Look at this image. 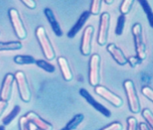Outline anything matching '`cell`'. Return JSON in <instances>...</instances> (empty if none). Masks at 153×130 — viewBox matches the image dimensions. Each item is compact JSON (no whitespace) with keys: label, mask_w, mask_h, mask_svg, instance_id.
<instances>
[{"label":"cell","mask_w":153,"mask_h":130,"mask_svg":"<svg viewBox=\"0 0 153 130\" xmlns=\"http://www.w3.org/2000/svg\"><path fill=\"white\" fill-rule=\"evenodd\" d=\"M35 35L45 58L48 60H53L56 57V53L48 39L45 28L43 26H39L35 30Z\"/></svg>","instance_id":"cell-1"},{"label":"cell","mask_w":153,"mask_h":130,"mask_svg":"<svg viewBox=\"0 0 153 130\" xmlns=\"http://www.w3.org/2000/svg\"><path fill=\"white\" fill-rule=\"evenodd\" d=\"M30 124H34L39 130H53V126L50 123L43 120L42 118L34 112H30L25 115Z\"/></svg>","instance_id":"cell-12"},{"label":"cell","mask_w":153,"mask_h":130,"mask_svg":"<svg viewBox=\"0 0 153 130\" xmlns=\"http://www.w3.org/2000/svg\"><path fill=\"white\" fill-rule=\"evenodd\" d=\"M137 128L139 130H151L147 125V124H145V123H140L137 125Z\"/></svg>","instance_id":"cell-34"},{"label":"cell","mask_w":153,"mask_h":130,"mask_svg":"<svg viewBox=\"0 0 153 130\" xmlns=\"http://www.w3.org/2000/svg\"><path fill=\"white\" fill-rule=\"evenodd\" d=\"M142 93L147 99H149L151 102H153V91L151 87L147 86V85L143 87L142 88Z\"/></svg>","instance_id":"cell-29"},{"label":"cell","mask_w":153,"mask_h":130,"mask_svg":"<svg viewBox=\"0 0 153 130\" xmlns=\"http://www.w3.org/2000/svg\"><path fill=\"white\" fill-rule=\"evenodd\" d=\"M21 42H0V51L3 50H16L22 48Z\"/></svg>","instance_id":"cell-17"},{"label":"cell","mask_w":153,"mask_h":130,"mask_svg":"<svg viewBox=\"0 0 153 130\" xmlns=\"http://www.w3.org/2000/svg\"><path fill=\"white\" fill-rule=\"evenodd\" d=\"M106 50H108V52L111 54V56H112L113 59H115V61L118 64L123 66L127 64V58L125 57L121 50L116 47L115 44H109L106 47Z\"/></svg>","instance_id":"cell-13"},{"label":"cell","mask_w":153,"mask_h":130,"mask_svg":"<svg viewBox=\"0 0 153 130\" xmlns=\"http://www.w3.org/2000/svg\"><path fill=\"white\" fill-rule=\"evenodd\" d=\"M7 102L0 99V117H1L3 112L5 111V109L7 108Z\"/></svg>","instance_id":"cell-33"},{"label":"cell","mask_w":153,"mask_h":130,"mask_svg":"<svg viewBox=\"0 0 153 130\" xmlns=\"http://www.w3.org/2000/svg\"><path fill=\"white\" fill-rule=\"evenodd\" d=\"M104 2H105V3L107 4V5H109V4H112V3H114V1H113V0H105Z\"/></svg>","instance_id":"cell-35"},{"label":"cell","mask_w":153,"mask_h":130,"mask_svg":"<svg viewBox=\"0 0 153 130\" xmlns=\"http://www.w3.org/2000/svg\"><path fill=\"white\" fill-rule=\"evenodd\" d=\"M57 63L59 65L60 70L62 72V74L64 78V80L66 81H71L73 79V74L71 70V68L69 66V63L67 59L65 57L61 56L57 59Z\"/></svg>","instance_id":"cell-16"},{"label":"cell","mask_w":153,"mask_h":130,"mask_svg":"<svg viewBox=\"0 0 153 130\" xmlns=\"http://www.w3.org/2000/svg\"><path fill=\"white\" fill-rule=\"evenodd\" d=\"M124 127L120 122H113L101 130H123Z\"/></svg>","instance_id":"cell-30"},{"label":"cell","mask_w":153,"mask_h":130,"mask_svg":"<svg viewBox=\"0 0 153 130\" xmlns=\"http://www.w3.org/2000/svg\"><path fill=\"white\" fill-rule=\"evenodd\" d=\"M22 3L30 9H34L36 7V3L33 0H22Z\"/></svg>","instance_id":"cell-32"},{"label":"cell","mask_w":153,"mask_h":130,"mask_svg":"<svg viewBox=\"0 0 153 130\" xmlns=\"http://www.w3.org/2000/svg\"><path fill=\"white\" fill-rule=\"evenodd\" d=\"M35 64H36L38 67H39L42 69H44V71L48 72L53 73V72H55V67L53 64L48 63L47 61H45V60H42V59H40V60H36Z\"/></svg>","instance_id":"cell-25"},{"label":"cell","mask_w":153,"mask_h":130,"mask_svg":"<svg viewBox=\"0 0 153 130\" xmlns=\"http://www.w3.org/2000/svg\"><path fill=\"white\" fill-rule=\"evenodd\" d=\"M19 129H20V130H30V122L26 119L25 115L20 118V120H19Z\"/></svg>","instance_id":"cell-27"},{"label":"cell","mask_w":153,"mask_h":130,"mask_svg":"<svg viewBox=\"0 0 153 130\" xmlns=\"http://www.w3.org/2000/svg\"><path fill=\"white\" fill-rule=\"evenodd\" d=\"M14 77H15V81L18 87L21 99L23 102H29L31 99V92L30 90L25 73L22 71L16 72L14 75Z\"/></svg>","instance_id":"cell-5"},{"label":"cell","mask_w":153,"mask_h":130,"mask_svg":"<svg viewBox=\"0 0 153 130\" xmlns=\"http://www.w3.org/2000/svg\"><path fill=\"white\" fill-rule=\"evenodd\" d=\"M141 62H142V60L138 59L137 56H130L127 59V63L129 64L132 68H135L137 65L141 64Z\"/></svg>","instance_id":"cell-31"},{"label":"cell","mask_w":153,"mask_h":130,"mask_svg":"<svg viewBox=\"0 0 153 130\" xmlns=\"http://www.w3.org/2000/svg\"><path fill=\"white\" fill-rule=\"evenodd\" d=\"M132 34L134 36L137 57L143 61L147 58V52H146V46L143 37V28L139 23H136L133 25Z\"/></svg>","instance_id":"cell-3"},{"label":"cell","mask_w":153,"mask_h":130,"mask_svg":"<svg viewBox=\"0 0 153 130\" xmlns=\"http://www.w3.org/2000/svg\"><path fill=\"white\" fill-rule=\"evenodd\" d=\"M21 112V107L18 105H16L13 109L11 111L9 114L6 115L5 117L3 119V124L4 126L6 125H8L9 124H11V122L15 119V118L18 115V114Z\"/></svg>","instance_id":"cell-19"},{"label":"cell","mask_w":153,"mask_h":130,"mask_svg":"<svg viewBox=\"0 0 153 130\" xmlns=\"http://www.w3.org/2000/svg\"><path fill=\"white\" fill-rule=\"evenodd\" d=\"M134 3V0H125V1H123L120 7V11L121 12V15L125 16L128 13H129Z\"/></svg>","instance_id":"cell-23"},{"label":"cell","mask_w":153,"mask_h":130,"mask_svg":"<svg viewBox=\"0 0 153 130\" xmlns=\"http://www.w3.org/2000/svg\"><path fill=\"white\" fill-rule=\"evenodd\" d=\"M139 3L143 7L144 12L147 14V18H148V21L150 24L151 27H153V13H152V7L150 6V4L148 3V1L147 0H141L139 1Z\"/></svg>","instance_id":"cell-21"},{"label":"cell","mask_w":153,"mask_h":130,"mask_svg":"<svg viewBox=\"0 0 153 130\" xmlns=\"http://www.w3.org/2000/svg\"><path fill=\"white\" fill-rule=\"evenodd\" d=\"M15 81L14 75L12 73H7L4 77L0 90V99L1 100L7 102L11 98V93L13 90V85Z\"/></svg>","instance_id":"cell-11"},{"label":"cell","mask_w":153,"mask_h":130,"mask_svg":"<svg viewBox=\"0 0 153 130\" xmlns=\"http://www.w3.org/2000/svg\"><path fill=\"white\" fill-rule=\"evenodd\" d=\"M84 119H85V116L83 114L75 115V116L72 118L71 121L66 124V130H75L78 128L79 125L83 122Z\"/></svg>","instance_id":"cell-18"},{"label":"cell","mask_w":153,"mask_h":130,"mask_svg":"<svg viewBox=\"0 0 153 130\" xmlns=\"http://www.w3.org/2000/svg\"><path fill=\"white\" fill-rule=\"evenodd\" d=\"M8 15H9L10 20H11L16 37H18L20 40L25 39L27 37V32L23 25V22L21 19L18 11L15 8H11L8 11Z\"/></svg>","instance_id":"cell-4"},{"label":"cell","mask_w":153,"mask_h":130,"mask_svg":"<svg viewBox=\"0 0 153 130\" xmlns=\"http://www.w3.org/2000/svg\"><path fill=\"white\" fill-rule=\"evenodd\" d=\"M36 130H39V129H36Z\"/></svg>","instance_id":"cell-38"},{"label":"cell","mask_w":153,"mask_h":130,"mask_svg":"<svg viewBox=\"0 0 153 130\" xmlns=\"http://www.w3.org/2000/svg\"><path fill=\"white\" fill-rule=\"evenodd\" d=\"M124 89L128 99V107L131 112L137 114L140 112L141 105L139 99L137 97L134 84L131 80H127L124 82Z\"/></svg>","instance_id":"cell-2"},{"label":"cell","mask_w":153,"mask_h":130,"mask_svg":"<svg viewBox=\"0 0 153 130\" xmlns=\"http://www.w3.org/2000/svg\"><path fill=\"white\" fill-rule=\"evenodd\" d=\"M142 115L145 121H147V125L151 130L153 129V114L149 109H144L142 112Z\"/></svg>","instance_id":"cell-24"},{"label":"cell","mask_w":153,"mask_h":130,"mask_svg":"<svg viewBox=\"0 0 153 130\" xmlns=\"http://www.w3.org/2000/svg\"><path fill=\"white\" fill-rule=\"evenodd\" d=\"M44 14H45V16L47 17L48 22L50 23L51 27L53 28L54 34H56L57 37H62L63 34L62 30V28L60 27L59 23L56 20V17L54 16L53 11L50 8H45L44 9Z\"/></svg>","instance_id":"cell-15"},{"label":"cell","mask_w":153,"mask_h":130,"mask_svg":"<svg viewBox=\"0 0 153 130\" xmlns=\"http://www.w3.org/2000/svg\"><path fill=\"white\" fill-rule=\"evenodd\" d=\"M14 62L19 65L32 64H35L36 60L30 56H16L14 57Z\"/></svg>","instance_id":"cell-20"},{"label":"cell","mask_w":153,"mask_h":130,"mask_svg":"<svg viewBox=\"0 0 153 130\" xmlns=\"http://www.w3.org/2000/svg\"><path fill=\"white\" fill-rule=\"evenodd\" d=\"M100 61L99 55L94 54L89 60V72L88 81L92 86H97L100 81Z\"/></svg>","instance_id":"cell-6"},{"label":"cell","mask_w":153,"mask_h":130,"mask_svg":"<svg viewBox=\"0 0 153 130\" xmlns=\"http://www.w3.org/2000/svg\"><path fill=\"white\" fill-rule=\"evenodd\" d=\"M137 121L135 117H128L127 119V130H137Z\"/></svg>","instance_id":"cell-28"},{"label":"cell","mask_w":153,"mask_h":130,"mask_svg":"<svg viewBox=\"0 0 153 130\" xmlns=\"http://www.w3.org/2000/svg\"><path fill=\"white\" fill-rule=\"evenodd\" d=\"M95 93L106 100L107 102H109L111 104H112L116 107H120L124 103V100L120 97L116 95V93L111 92V90L103 85H98L97 86H95Z\"/></svg>","instance_id":"cell-7"},{"label":"cell","mask_w":153,"mask_h":130,"mask_svg":"<svg viewBox=\"0 0 153 130\" xmlns=\"http://www.w3.org/2000/svg\"><path fill=\"white\" fill-rule=\"evenodd\" d=\"M89 16H90V13L89 12H88V11H85L84 12L82 13L81 16H79V18L76 22V24H75L71 28V30L68 32V34H67V37L69 38H73V37H75V35L78 34L79 32L80 31V29L83 28V26L85 25V24L87 22V20L89 18Z\"/></svg>","instance_id":"cell-14"},{"label":"cell","mask_w":153,"mask_h":130,"mask_svg":"<svg viewBox=\"0 0 153 130\" xmlns=\"http://www.w3.org/2000/svg\"><path fill=\"white\" fill-rule=\"evenodd\" d=\"M61 130H66V128H64V129H61Z\"/></svg>","instance_id":"cell-37"},{"label":"cell","mask_w":153,"mask_h":130,"mask_svg":"<svg viewBox=\"0 0 153 130\" xmlns=\"http://www.w3.org/2000/svg\"><path fill=\"white\" fill-rule=\"evenodd\" d=\"M125 21H126V17L124 15H120L117 20V24L116 27V34L118 36H120L123 34L124 28H125Z\"/></svg>","instance_id":"cell-26"},{"label":"cell","mask_w":153,"mask_h":130,"mask_svg":"<svg viewBox=\"0 0 153 130\" xmlns=\"http://www.w3.org/2000/svg\"><path fill=\"white\" fill-rule=\"evenodd\" d=\"M110 19L111 16L108 12H104L101 15L98 35H97V43L102 47L106 45L107 41L110 27Z\"/></svg>","instance_id":"cell-8"},{"label":"cell","mask_w":153,"mask_h":130,"mask_svg":"<svg viewBox=\"0 0 153 130\" xmlns=\"http://www.w3.org/2000/svg\"><path fill=\"white\" fill-rule=\"evenodd\" d=\"M94 28L92 25H88L84 31L83 34V37H82L81 47H80V50L81 53L85 56H89L91 54V50H92V38L94 35Z\"/></svg>","instance_id":"cell-10"},{"label":"cell","mask_w":153,"mask_h":130,"mask_svg":"<svg viewBox=\"0 0 153 130\" xmlns=\"http://www.w3.org/2000/svg\"><path fill=\"white\" fill-rule=\"evenodd\" d=\"M0 130H5L4 125H1V126H0Z\"/></svg>","instance_id":"cell-36"},{"label":"cell","mask_w":153,"mask_h":130,"mask_svg":"<svg viewBox=\"0 0 153 130\" xmlns=\"http://www.w3.org/2000/svg\"><path fill=\"white\" fill-rule=\"evenodd\" d=\"M102 0H94V1H92L90 6V11H89L90 15L97 16L100 13L101 9H102Z\"/></svg>","instance_id":"cell-22"},{"label":"cell","mask_w":153,"mask_h":130,"mask_svg":"<svg viewBox=\"0 0 153 130\" xmlns=\"http://www.w3.org/2000/svg\"><path fill=\"white\" fill-rule=\"evenodd\" d=\"M79 94L81 95L84 99L87 101L89 104H90L93 107L97 110V112H100L101 114H102L104 116H106V117L109 118L111 116V112H110L108 109L105 107L104 106H102L100 102H98L97 101H96L92 95H91L90 93L88 92L87 90H85V89H80L79 90Z\"/></svg>","instance_id":"cell-9"}]
</instances>
